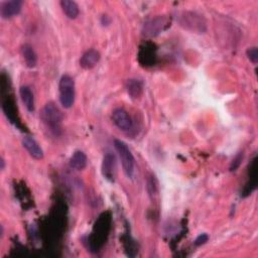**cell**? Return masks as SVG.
Masks as SVG:
<instances>
[{"label": "cell", "mask_w": 258, "mask_h": 258, "mask_svg": "<svg viewBox=\"0 0 258 258\" xmlns=\"http://www.w3.org/2000/svg\"><path fill=\"white\" fill-rule=\"evenodd\" d=\"M113 123L122 131H129L133 127V121L126 110L123 108H116L112 112Z\"/></svg>", "instance_id": "obj_6"}, {"label": "cell", "mask_w": 258, "mask_h": 258, "mask_svg": "<svg viewBox=\"0 0 258 258\" xmlns=\"http://www.w3.org/2000/svg\"><path fill=\"white\" fill-rule=\"evenodd\" d=\"M247 57L253 64H256L258 62V51L257 47H250L247 49Z\"/></svg>", "instance_id": "obj_16"}, {"label": "cell", "mask_w": 258, "mask_h": 258, "mask_svg": "<svg viewBox=\"0 0 258 258\" xmlns=\"http://www.w3.org/2000/svg\"><path fill=\"white\" fill-rule=\"evenodd\" d=\"M182 26L186 29L197 33H204L206 31V22L204 18L195 12H185L180 20Z\"/></svg>", "instance_id": "obj_4"}, {"label": "cell", "mask_w": 258, "mask_h": 258, "mask_svg": "<svg viewBox=\"0 0 258 258\" xmlns=\"http://www.w3.org/2000/svg\"><path fill=\"white\" fill-rule=\"evenodd\" d=\"M22 8V2L19 0H11V1L2 2L0 5V15L3 19L12 18L18 15Z\"/></svg>", "instance_id": "obj_7"}, {"label": "cell", "mask_w": 258, "mask_h": 258, "mask_svg": "<svg viewBox=\"0 0 258 258\" xmlns=\"http://www.w3.org/2000/svg\"><path fill=\"white\" fill-rule=\"evenodd\" d=\"M22 145L29 153V156L34 160H42L43 159V150L40 145L36 142V140L30 136H25L22 139Z\"/></svg>", "instance_id": "obj_9"}, {"label": "cell", "mask_w": 258, "mask_h": 258, "mask_svg": "<svg viewBox=\"0 0 258 258\" xmlns=\"http://www.w3.org/2000/svg\"><path fill=\"white\" fill-rule=\"evenodd\" d=\"M209 240V236L207 234H201L197 237V239L195 240V245L196 246H201V245H204L206 242H208Z\"/></svg>", "instance_id": "obj_17"}, {"label": "cell", "mask_w": 258, "mask_h": 258, "mask_svg": "<svg viewBox=\"0 0 258 258\" xmlns=\"http://www.w3.org/2000/svg\"><path fill=\"white\" fill-rule=\"evenodd\" d=\"M87 156L81 150L75 151L70 159V167L76 171H83L87 167Z\"/></svg>", "instance_id": "obj_13"}, {"label": "cell", "mask_w": 258, "mask_h": 258, "mask_svg": "<svg viewBox=\"0 0 258 258\" xmlns=\"http://www.w3.org/2000/svg\"><path fill=\"white\" fill-rule=\"evenodd\" d=\"M75 81L70 75H64L59 83L60 102L64 108L69 109L74 105L76 89Z\"/></svg>", "instance_id": "obj_3"}, {"label": "cell", "mask_w": 258, "mask_h": 258, "mask_svg": "<svg viewBox=\"0 0 258 258\" xmlns=\"http://www.w3.org/2000/svg\"><path fill=\"white\" fill-rule=\"evenodd\" d=\"M100 53L94 48H90L86 50L80 59V66L84 70L93 69L100 61Z\"/></svg>", "instance_id": "obj_8"}, {"label": "cell", "mask_w": 258, "mask_h": 258, "mask_svg": "<svg viewBox=\"0 0 258 258\" xmlns=\"http://www.w3.org/2000/svg\"><path fill=\"white\" fill-rule=\"evenodd\" d=\"M0 165H1V167H0V170L4 171V169H5V161H4L3 158H1V160H0Z\"/></svg>", "instance_id": "obj_18"}, {"label": "cell", "mask_w": 258, "mask_h": 258, "mask_svg": "<svg viewBox=\"0 0 258 258\" xmlns=\"http://www.w3.org/2000/svg\"><path fill=\"white\" fill-rule=\"evenodd\" d=\"M21 55L25 66L28 68H34L37 64V56L33 47L29 43H24L21 46Z\"/></svg>", "instance_id": "obj_11"}, {"label": "cell", "mask_w": 258, "mask_h": 258, "mask_svg": "<svg viewBox=\"0 0 258 258\" xmlns=\"http://www.w3.org/2000/svg\"><path fill=\"white\" fill-rule=\"evenodd\" d=\"M61 7L66 14V16L70 19H75L79 15V6L75 1H71V0H63L61 1Z\"/></svg>", "instance_id": "obj_14"}, {"label": "cell", "mask_w": 258, "mask_h": 258, "mask_svg": "<svg viewBox=\"0 0 258 258\" xmlns=\"http://www.w3.org/2000/svg\"><path fill=\"white\" fill-rule=\"evenodd\" d=\"M126 89H127V92H128V94L130 95L131 98L137 99L142 94L143 85H142V82L139 81V80L130 79L126 83Z\"/></svg>", "instance_id": "obj_15"}, {"label": "cell", "mask_w": 258, "mask_h": 258, "mask_svg": "<svg viewBox=\"0 0 258 258\" xmlns=\"http://www.w3.org/2000/svg\"><path fill=\"white\" fill-rule=\"evenodd\" d=\"M165 23L166 21L164 17H156L150 19L144 24V29H143L144 34L147 36L158 35L163 30Z\"/></svg>", "instance_id": "obj_10"}, {"label": "cell", "mask_w": 258, "mask_h": 258, "mask_svg": "<svg viewBox=\"0 0 258 258\" xmlns=\"http://www.w3.org/2000/svg\"><path fill=\"white\" fill-rule=\"evenodd\" d=\"M19 95L26 110L30 113L34 111V97L33 93L27 86H22L19 89Z\"/></svg>", "instance_id": "obj_12"}, {"label": "cell", "mask_w": 258, "mask_h": 258, "mask_svg": "<svg viewBox=\"0 0 258 258\" xmlns=\"http://www.w3.org/2000/svg\"><path fill=\"white\" fill-rule=\"evenodd\" d=\"M102 175L105 180L113 183L116 177V157L114 153L108 151L105 153L102 162Z\"/></svg>", "instance_id": "obj_5"}, {"label": "cell", "mask_w": 258, "mask_h": 258, "mask_svg": "<svg viewBox=\"0 0 258 258\" xmlns=\"http://www.w3.org/2000/svg\"><path fill=\"white\" fill-rule=\"evenodd\" d=\"M40 118L45 126L56 135L62 130L63 113L54 102H48L41 110Z\"/></svg>", "instance_id": "obj_1"}, {"label": "cell", "mask_w": 258, "mask_h": 258, "mask_svg": "<svg viewBox=\"0 0 258 258\" xmlns=\"http://www.w3.org/2000/svg\"><path fill=\"white\" fill-rule=\"evenodd\" d=\"M114 147L118 153L125 175L129 179H132L135 173V160L131 150L124 141L119 139L114 140Z\"/></svg>", "instance_id": "obj_2"}]
</instances>
